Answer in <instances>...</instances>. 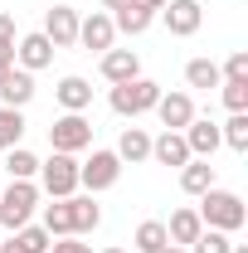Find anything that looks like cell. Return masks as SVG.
Returning a JSON list of instances; mask_svg holds the SVG:
<instances>
[{"label": "cell", "instance_id": "cell-37", "mask_svg": "<svg viewBox=\"0 0 248 253\" xmlns=\"http://www.w3.org/2000/svg\"><path fill=\"white\" fill-rule=\"evenodd\" d=\"M0 253H20V249H15V239H0Z\"/></svg>", "mask_w": 248, "mask_h": 253}, {"label": "cell", "instance_id": "cell-28", "mask_svg": "<svg viewBox=\"0 0 248 253\" xmlns=\"http://www.w3.org/2000/svg\"><path fill=\"white\" fill-rule=\"evenodd\" d=\"M10 239H15L20 253H49V244H54V239L44 234V224H25V229H15Z\"/></svg>", "mask_w": 248, "mask_h": 253}, {"label": "cell", "instance_id": "cell-3", "mask_svg": "<svg viewBox=\"0 0 248 253\" xmlns=\"http://www.w3.org/2000/svg\"><path fill=\"white\" fill-rule=\"evenodd\" d=\"M156 97H161V83L151 78H126V83H112V93H107V107L117 112V117H146L156 107Z\"/></svg>", "mask_w": 248, "mask_h": 253}, {"label": "cell", "instance_id": "cell-18", "mask_svg": "<svg viewBox=\"0 0 248 253\" xmlns=\"http://www.w3.org/2000/svg\"><path fill=\"white\" fill-rule=\"evenodd\" d=\"M112 25H117V34H131L136 39V34H146L156 25V10H146L141 0H126L122 10H112Z\"/></svg>", "mask_w": 248, "mask_h": 253}, {"label": "cell", "instance_id": "cell-21", "mask_svg": "<svg viewBox=\"0 0 248 253\" xmlns=\"http://www.w3.org/2000/svg\"><path fill=\"white\" fill-rule=\"evenodd\" d=\"M68 214H73V234L78 239L93 234L97 224H102V210L93 205V195H68Z\"/></svg>", "mask_w": 248, "mask_h": 253}, {"label": "cell", "instance_id": "cell-24", "mask_svg": "<svg viewBox=\"0 0 248 253\" xmlns=\"http://www.w3.org/2000/svg\"><path fill=\"white\" fill-rule=\"evenodd\" d=\"M44 234H49V239H68V234H73L68 200H49V205H44Z\"/></svg>", "mask_w": 248, "mask_h": 253}, {"label": "cell", "instance_id": "cell-11", "mask_svg": "<svg viewBox=\"0 0 248 253\" xmlns=\"http://www.w3.org/2000/svg\"><path fill=\"white\" fill-rule=\"evenodd\" d=\"M151 112L161 117V126H165V131H185L190 117H200V112H195V97H190V93H161Z\"/></svg>", "mask_w": 248, "mask_h": 253}, {"label": "cell", "instance_id": "cell-2", "mask_svg": "<svg viewBox=\"0 0 248 253\" xmlns=\"http://www.w3.org/2000/svg\"><path fill=\"white\" fill-rule=\"evenodd\" d=\"M34 210H39V185L34 180H10V190H0V229L5 234L34 224Z\"/></svg>", "mask_w": 248, "mask_h": 253}, {"label": "cell", "instance_id": "cell-38", "mask_svg": "<svg viewBox=\"0 0 248 253\" xmlns=\"http://www.w3.org/2000/svg\"><path fill=\"white\" fill-rule=\"evenodd\" d=\"M161 253H190V249H180V244H165V249H161Z\"/></svg>", "mask_w": 248, "mask_h": 253}, {"label": "cell", "instance_id": "cell-34", "mask_svg": "<svg viewBox=\"0 0 248 253\" xmlns=\"http://www.w3.org/2000/svg\"><path fill=\"white\" fill-rule=\"evenodd\" d=\"M10 68H15V59H10V54H0V78H5Z\"/></svg>", "mask_w": 248, "mask_h": 253}, {"label": "cell", "instance_id": "cell-10", "mask_svg": "<svg viewBox=\"0 0 248 253\" xmlns=\"http://www.w3.org/2000/svg\"><path fill=\"white\" fill-rule=\"evenodd\" d=\"M161 20H165V30L175 34V39H190V34H200V25H205V10H200V0H165Z\"/></svg>", "mask_w": 248, "mask_h": 253}, {"label": "cell", "instance_id": "cell-31", "mask_svg": "<svg viewBox=\"0 0 248 253\" xmlns=\"http://www.w3.org/2000/svg\"><path fill=\"white\" fill-rule=\"evenodd\" d=\"M219 78H248V49H234L229 59L219 63Z\"/></svg>", "mask_w": 248, "mask_h": 253}, {"label": "cell", "instance_id": "cell-22", "mask_svg": "<svg viewBox=\"0 0 248 253\" xmlns=\"http://www.w3.org/2000/svg\"><path fill=\"white\" fill-rule=\"evenodd\" d=\"M165 244H170V239H165V219H141L136 234H131V249L136 253H161Z\"/></svg>", "mask_w": 248, "mask_h": 253}, {"label": "cell", "instance_id": "cell-33", "mask_svg": "<svg viewBox=\"0 0 248 253\" xmlns=\"http://www.w3.org/2000/svg\"><path fill=\"white\" fill-rule=\"evenodd\" d=\"M49 253H93V249H88L78 234H68V239H54V244H49Z\"/></svg>", "mask_w": 248, "mask_h": 253}, {"label": "cell", "instance_id": "cell-25", "mask_svg": "<svg viewBox=\"0 0 248 253\" xmlns=\"http://www.w3.org/2000/svg\"><path fill=\"white\" fill-rule=\"evenodd\" d=\"M185 83H190V88H200V93L219 88V83H224V78H219V63L214 59H190L185 63Z\"/></svg>", "mask_w": 248, "mask_h": 253}, {"label": "cell", "instance_id": "cell-32", "mask_svg": "<svg viewBox=\"0 0 248 253\" xmlns=\"http://www.w3.org/2000/svg\"><path fill=\"white\" fill-rule=\"evenodd\" d=\"M15 39H20V34H15V15H5V10H0V54H10V59H15Z\"/></svg>", "mask_w": 248, "mask_h": 253}, {"label": "cell", "instance_id": "cell-6", "mask_svg": "<svg viewBox=\"0 0 248 253\" xmlns=\"http://www.w3.org/2000/svg\"><path fill=\"white\" fill-rule=\"evenodd\" d=\"M49 146L63 151V156L88 151V146H93V122H88L83 112H63V117H54V126H49Z\"/></svg>", "mask_w": 248, "mask_h": 253}, {"label": "cell", "instance_id": "cell-4", "mask_svg": "<svg viewBox=\"0 0 248 253\" xmlns=\"http://www.w3.org/2000/svg\"><path fill=\"white\" fill-rule=\"evenodd\" d=\"M34 185H39V195H49V200H68V195H78V156L54 151L49 161H39Z\"/></svg>", "mask_w": 248, "mask_h": 253}, {"label": "cell", "instance_id": "cell-8", "mask_svg": "<svg viewBox=\"0 0 248 253\" xmlns=\"http://www.w3.org/2000/svg\"><path fill=\"white\" fill-rule=\"evenodd\" d=\"M78 10L73 5H49V15H44V39L54 44V49H73L78 44Z\"/></svg>", "mask_w": 248, "mask_h": 253}, {"label": "cell", "instance_id": "cell-16", "mask_svg": "<svg viewBox=\"0 0 248 253\" xmlns=\"http://www.w3.org/2000/svg\"><path fill=\"white\" fill-rule=\"evenodd\" d=\"M112 151H117L122 166H141V161H151V131H146V126H126Z\"/></svg>", "mask_w": 248, "mask_h": 253}, {"label": "cell", "instance_id": "cell-9", "mask_svg": "<svg viewBox=\"0 0 248 253\" xmlns=\"http://www.w3.org/2000/svg\"><path fill=\"white\" fill-rule=\"evenodd\" d=\"M54 44L44 39V30H34V34H20L15 39V68H25V73H39V68H49L54 63Z\"/></svg>", "mask_w": 248, "mask_h": 253}, {"label": "cell", "instance_id": "cell-29", "mask_svg": "<svg viewBox=\"0 0 248 253\" xmlns=\"http://www.w3.org/2000/svg\"><path fill=\"white\" fill-rule=\"evenodd\" d=\"M219 97L229 112H248V78H224L219 83Z\"/></svg>", "mask_w": 248, "mask_h": 253}, {"label": "cell", "instance_id": "cell-36", "mask_svg": "<svg viewBox=\"0 0 248 253\" xmlns=\"http://www.w3.org/2000/svg\"><path fill=\"white\" fill-rule=\"evenodd\" d=\"M141 5H146V10H156V15L165 10V0H141Z\"/></svg>", "mask_w": 248, "mask_h": 253}, {"label": "cell", "instance_id": "cell-23", "mask_svg": "<svg viewBox=\"0 0 248 253\" xmlns=\"http://www.w3.org/2000/svg\"><path fill=\"white\" fill-rule=\"evenodd\" d=\"M25 131H30V122H25V112H20V107H0V151L20 146V141H25Z\"/></svg>", "mask_w": 248, "mask_h": 253}, {"label": "cell", "instance_id": "cell-14", "mask_svg": "<svg viewBox=\"0 0 248 253\" xmlns=\"http://www.w3.org/2000/svg\"><path fill=\"white\" fill-rule=\"evenodd\" d=\"M34 102V73H25V68H10L5 78H0V107H30Z\"/></svg>", "mask_w": 248, "mask_h": 253}, {"label": "cell", "instance_id": "cell-20", "mask_svg": "<svg viewBox=\"0 0 248 253\" xmlns=\"http://www.w3.org/2000/svg\"><path fill=\"white\" fill-rule=\"evenodd\" d=\"M200 229H205V224H200V214H195V205H185V210H175V214L165 219V239L180 244V249H190V244L200 239Z\"/></svg>", "mask_w": 248, "mask_h": 253}, {"label": "cell", "instance_id": "cell-1", "mask_svg": "<svg viewBox=\"0 0 248 253\" xmlns=\"http://www.w3.org/2000/svg\"><path fill=\"white\" fill-rule=\"evenodd\" d=\"M195 214H200V224H205V229H219V234H239V229L248 224V210H244V200H239L234 190H219V185L200 195Z\"/></svg>", "mask_w": 248, "mask_h": 253}, {"label": "cell", "instance_id": "cell-12", "mask_svg": "<svg viewBox=\"0 0 248 253\" xmlns=\"http://www.w3.org/2000/svg\"><path fill=\"white\" fill-rule=\"evenodd\" d=\"M97 68H102V78H107V83H126V78H141V54H136V49H117V44H112V49H107V54H97Z\"/></svg>", "mask_w": 248, "mask_h": 253}, {"label": "cell", "instance_id": "cell-35", "mask_svg": "<svg viewBox=\"0 0 248 253\" xmlns=\"http://www.w3.org/2000/svg\"><path fill=\"white\" fill-rule=\"evenodd\" d=\"M126 0H102V10H107V15H112V10H122Z\"/></svg>", "mask_w": 248, "mask_h": 253}, {"label": "cell", "instance_id": "cell-39", "mask_svg": "<svg viewBox=\"0 0 248 253\" xmlns=\"http://www.w3.org/2000/svg\"><path fill=\"white\" fill-rule=\"evenodd\" d=\"M102 253H126V249H102Z\"/></svg>", "mask_w": 248, "mask_h": 253}, {"label": "cell", "instance_id": "cell-5", "mask_svg": "<svg viewBox=\"0 0 248 253\" xmlns=\"http://www.w3.org/2000/svg\"><path fill=\"white\" fill-rule=\"evenodd\" d=\"M117 180H122V161H117V151L97 146L88 161H78V190H88V195H102V190H112Z\"/></svg>", "mask_w": 248, "mask_h": 253}, {"label": "cell", "instance_id": "cell-17", "mask_svg": "<svg viewBox=\"0 0 248 253\" xmlns=\"http://www.w3.org/2000/svg\"><path fill=\"white\" fill-rule=\"evenodd\" d=\"M151 161L156 166H170V170H180L190 161V146L180 131H161V136H151Z\"/></svg>", "mask_w": 248, "mask_h": 253}, {"label": "cell", "instance_id": "cell-13", "mask_svg": "<svg viewBox=\"0 0 248 253\" xmlns=\"http://www.w3.org/2000/svg\"><path fill=\"white\" fill-rule=\"evenodd\" d=\"M180 136H185L190 156H200V161H209L219 146H224V141H219V122H209V117H190V126Z\"/></svg>", "mask_w": 248, "mask_h": 253}, {"label": "cell", "instance_id": "cell-19", "mask_svg": "<svg viewBox=\"0 0 248 253\" xmlns=\"http://www.w3.org/2000/svg\"><path fill=\"white\" fill-rule=\"evenodd\" d=\"M180 190L185 195H205V190H214V161H200V156H190L185 166H180Z\"/></svg>", "mask_w": 248, "mask_h": 253}, {"label": "cell", "instance_id": "cell-27", "mask_svg": "<svg viewBox=\"0 0 248 253\" xmlns=\"http://www.w3.org/2000/svg\"><path fill=\"white\" fill-rule=\"evenodd\" d=\"M5 170H10V180H34L39 175V156L25 151V146H10L5 151Z\"/></svg>", "mask_w": 248, "mask_h": 253}, {"label": "cell", "instance_id": "cell-7", "mask_svg": "<svg viewBox=\"0 0 248 253\" xmlns=\"http://www.w3.org/2000/svg\"><path fill=\"white\" fill-rule=\"evenodd\" d=\"M78 44H83L88 54H107V49L117 44V25H112V15H107V10L83 15V20H78Z\"/></svg>", "mask_w": 248, "mask_h": 253}, {"label": "cell", "instance_id": "cell-15", "mask_svg": "<svg viewBox=\"0 0 248 253\" xmlns=\"http://www.w3.org/2000/svg\"><path fill=\"white\" fill-rule=\"evenodd\" d=\"M54 97H59L63 112H88V107H93V83H88V78H78V73H68V78H59Z\"/></svg>", "mask_w": 248, "mask_h": 253}, {"label": "cell", "instance_id": "cell-30", "mask_svg": "<svg viewBox=\"0 0 248 253\" xmlns=\"http://www.w3.org/2000/svg\"><path fill=\"white\" fill-rule=\"evenodd\" d=\"M234 249V234H219V229H200V239L190 244V253H229Z\"/></svg>", "mask_w": 248, "mask_h": 253}, {"label": "cell", "instance_id": "cell-26", "mask_svg": "<svg viewBox=\"0 0 248 253\" xmlns=\"http://www.w3.org/2000/svg\"><path fill=\"white\" fill-rule=\"evenodd\" d=\"M219 141L229 146V151H248V112H229V122L219 126Z\"/></svg>", "mask_w": 248, "mask_h": 253}]
</instances>
